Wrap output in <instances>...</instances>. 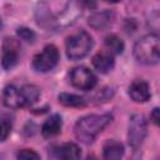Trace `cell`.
I'll list each match as a JSON object with an SVG mask.
<instances>
[{"instance_id":"obj_8","label":"cell","mask_w":160,"mask_h":160,"mask_svg":"<svg viewBox=\"0 0 160 160\" xmlns=\"http://www.w3.org/2000/svg\"><path fill=\"white\" fill-rule=\"evenodd\" d=\"M129 95L135 102H146L151 96L149 84L144 80H134L129 86Z\"/></svg>"},{"instance_id":"obj_10","label":"cell","mask_w":160,"mask_h":160,"mask_svg":"<svg viewBox=\"0 0 160 160\" xmlns=\"http://www.w3.org/2000/svg\"><path fill=\"white\" fill-rule=\"evenodd\" d=\"M112 19H114L112 11H110V10H102V11H99V12H94L89 18L88 24L92 29H95V30H101V29L108 28L111 24Z\"/></svg>"},{"instance_id":"obj_6","label":"cell","mask_w":160,"mask_h":160,"mask_svg":"<svg viewBox=\"0 0 160 160\" xmlns=\"http://www.w3.org/2000/svg\"><path fill=\"white\" fill-rule=\"evenodd\" d=\"M71 84L80 90H91L96 85V76L85 66H76L70 71Z\"/></svg>"},{"instance_id":"obj_22","label":"cell","mask_w":160,"mask_h":160,"mask_svg":"<svg viewBox=\"0 0 160 160\" xmlns=\"http://www.w3.org/2000/svg\"><path fill=\"white\" fill-rule=\"evenodd\" d=\"M85 160H98V158H96V156H94V155H89Z\"/></svg>"},{"instance_id":"obj_9","label":"cell","mask_w":160,"mask_h":160,"mask_svg":"<svg viewBox=\"0 0 160 160\" xmlns=\"http://www.w3.org/2000/svg\"><path fill=\"white\" fill-rule=\"evenodd\" d=\"M92 65L99 72L106 74L114 68V55L110 54L108 50H102L94 55Z\"/></svg>"},{"instance_id":"obj_1","label":"cell","mask_w":160,"mask_h":160,"mask_svg":"<svg viewBox=\"0 0 160 160\" xmlns=\"http://www.w3.org/2000/svg\"><path fill=\"white\" fill-rule=\"evenodd\" d=\"M111 114H91L82 116L74 126L75 138L84 144H91L95 138L111 122Z\"/></svg>"},{"instance_id":"obj_23","label":"cell","mask_w":160,"mask_h":160,"mask_svg":"<svg viewBox=\"0 0 160 160\" xmlns=\"http://www.w3.org/2000/svg\"><path fill=\"white\" fill-rule=\"evenodd\" d=\"M0 26H1V19H0Z\"/></svg>"},{"instance_id":"obj_17","label":"cell","mask_w":160,"mask_h":160,"mask_svg":"<svg viewBox=\"0 0 160 160\" xmlns=\"http://www.w3.org/2000/svg\"><path fill=\"white\" fill-rule=\"evenodd\" d=\"M105 46L110 54H121L124 51V42L116 35H109L105 38Z\"/></svg>"},{"instance_id":"obj_7","label":"cell","mask_w":160,"mask_h":160,"mask_svg":"<svg viewBox=\"0 0 160 160\" xmlns=\"http://www.w3.org/2000/svg\"><path fill=\"white\" fill-rule=\"evenodd\" d=\"M20 56V44L12 39L6 38L2 42V50H1V66L6 70L14 68Z\"/></svg>"},{"instance_id":"obj_14","label":"cell","mask_w":160,"mask_h":160,"mask_svg":"<svg viewBox=\"0 0 160 160\" xmlns=\"http://www.w3.org/2000/svg\"><path fill=\"white\" fill-rule=\"evenodd\" d=\"M58 160H80L81 151L80 148L74 142H66L56 150Z\"/></svg>"},{"instance_id":"obj_19","label":"cell","mask_w":160,"mask_h":160,"mask_svg":"<svg viewBox=\"0 0 160 160\" xmlns=\"http://www.w3.org/2000/svg\"><path fill=\"white\" fill-rule=\"evenodd\" d=\"M16 34H18V36L21 40H24L26 42H34V40L36 39L35 32L32 30L28 29V28H19L18 31H16Z\"/></svg>"},{"instance_id":"obj_5","label":"cell","mask_w":160,"mask_h":160,"mask_svg":"<svg viewBox=\"0 0 160 160\" xmlns=\"http://www.w3.org/2000/svg\"><path fill=\"white\" fill-rule=\"evenodd\" d=\"M59 61V51L58 48L52 44L46 45L41 52L36 54L32 59V68L36 71L46 72L55 68Z\"/></svg>"},{"instance_id":"obj_16","label":"cell","mask_w":160,"mask_h":160,"mask_svg":"<svg viewBox=\"0 0 160 160\" xmlns=\"http://www.w3.org/2000/svg\"><path fill=\"white\" fill-rule=\"evenodd\" d=\"M59 102H61L64 106L69 108H82L85 106V100L75 94H68V92H61L59 95Z\"/></svg>"},{"instance_id":"obj_12","label":"cell","mask_w":160,"mask_h":160,"mask_svg":"<svg viewBox=\"0 0 160 160\" xmlns=\"http://www.w3.org/2000/svg\"><path fill=\"white\" fill-rule=\"evenodd\" d=\"M61 126H62L61 116L58 115V114H54V115L49 116L45 120V122L42 124V126H41V134L45 138L55 136V135H58L60 132Z\"/></svg>"},{"instance_id":"obj_3","label":"cell","mask_w":160,"mask_h":160,"mask_svg":"<svg viewBox=\"0 0 160 160\" xmlns=\"http://www.w3.org/2000/svg\"><path fill=\"white\" fill-rule=\"evenodd\" d=\"M92 48V38L85 30H79L68 36L65 42L66 55L71 60H80L85 58Z\"/></svg>"},{"instance_id":"obj_4","label":"cell","mask_w":160,"mask_h":160,"mask_svg":"<svg viewBox=\"0 0 160 160\" xmlns=\"http://www.w3.org/2000/svg\"><path fill=\"white\" fill-rule=\"evenodd\" d=\"M146 132H148V124L144 115L134 114L130 118V122H129V132H128L129 145L134 150L139 149L142 141L145 140Z\"/></svg>"},{"instance_id":"obj_11","label":"cell","mask_w":160,"mask_h":160,"mask_svg":"<svg viewBox=\"0 0 160 160\" xmlns=\"http://www.w3.org/2000/svg\"><path fill=\"white\" fill-rule=\"evenodd\" d=\"M2 101L5 106L11 108V109H19L22 108V101L20 96V89L16 88L15 85H8L4 89L2 92Z\"/></svg>"},{"instance_id":"obj_20","label":"cell","mask_w":160,"mask_h":160,"mask_svg":"<svg viewBox=\"0 0 160 160\" xmlns=\"http://www.w3.org/2000/svg\"><path fill=\"white\" fill-rule=\"evenodd\" d=\"M10 131H11V122L8 119H2L0 121V141L6 140Z\"/></svg>"},{"instance_id":"obj_13","label":"cell","mask_w":160,"mask_h":160,"mask_svg":"<svg viewBox=\"0 0 160 160\" xmlns=\"http://www.w3.org/2000/svg\"><path fill=\"white\" fill-rule=\"evenodd\" d=\"M124 155V146L116 140H108L102 149L104 160H121Z\"/></svg>"},{"instance_id":"obj_21","label":"cell","mask_w":160,"mask_h":160,"mask_svg":"<svg viewBox=\"0 0 160 160\" xmlns=\"http://www.w3.org/2000/svg\"><path fill=\"white\" fill-rule=\"evenodd\" d=\"M150 119L152 120V122H154L155 125H158V124H159L160 115H159V109H158V108H155V109L152 110V112L150 114Z\"/></svg>"},{"instance_id":"obj_2","label":"cell","mask_w":160,"mask_h":160,"mask_svg":"<svg viewBox=\"0 0 160 160\" xmlns=\"http://www.w3.org/2000/svg\"><path fill=\"white\" fill-rule=\"evenodd\" d=\"M135 59L145 65H154L160 59V40L156 34H148L139 39L132 49Z\"/></svg>"},{"instance_id":"obj_18","label":"cell","mask_w":160,"mask_h":160,"mask_svg":"<svg viewBox=\"0 0 160 160\" xmlns=\"http://www.w3.org/2000/svg\"><path fill=\"white\" fill-rule=\"evenodd\" d=\"M16 158L18 160H40V155L32 149H21Z\"/></svg>"},{"instance_id":"obj_15","label":"cell","mask_w":160,"mask_h":160,"mask_svg":"<svg viewBox=\"0 0 160 160\" xmlns=\"http://www.w3.org/2000/svg\"><path fill=\"white\" fill-rule=\"evenodd\" d=\"M20 96L22 101V108L30 106L38 101L40 96V89L34 84H25L20 88Z\"/></svg>"}]
</instances>
